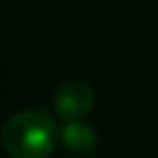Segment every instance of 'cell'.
<instances>
[{
	"instance_id": "obj_1",
	"label": "cell",
	"mask_w": 158,
	"mask_h": 158,
	"mask_svg": "<svg viewBox=\"0 0 158 158\" xmlns=\"http://www.w3.org/2000/svg\"><path fill=\"white\" fill-rule=\"evenodd\" d=\"M56 123L39 108L15 113L2 128V147L11 158H48L56 147Z\"/></svg>"
},
{
	"instance_id": "obj_2",
	"label": "cell",
	"mask_w": 158,
	"mask_h": 158,
	"mask_svg": "<svg viewBox=\"0 0 158 158\" xmlns=\"http://www.w3.org/2000/svg\"><path fill=\"white\" fill-rule=\"evenodd\" d=\"M95 93L85 80L65 82L54 95V113L65 121H80L93 110Z\"/></svg>"
},
{
	"instance_id": "obj_3",
	"label": "cell",
	"mask_w": 158,
	"mask_h": 158,
	"mask_svg": "<svg viewBox=\"0 0 158 158\" xmlns=\"http://www.w3.org/2000/svg\"><path fill=\"white\" fill-rule=\"evenodd\" d=\"M61 143L67 152L74 154H89L98 145V134L91 126L82 121H67L61 130Z\"/></svg>"
}]
</instances>
